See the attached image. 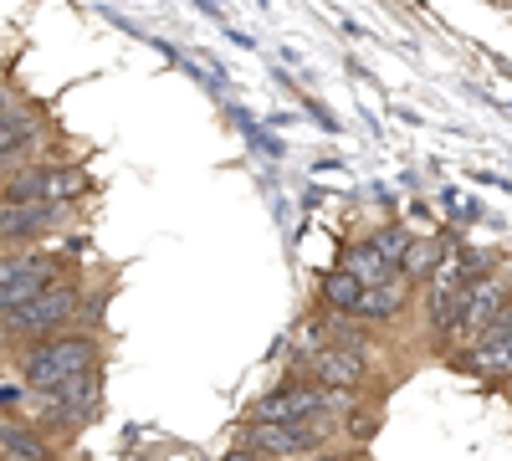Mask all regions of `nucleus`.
Segmentation results:
<instances>
[{
	"label": "nucleus",
	"mask_w": 512,
	"mask_h": 461,
	"mask_svg": "<svg viewBox=\"0 0 512 461\" xmlns=\"http://www.w3.org/2000/svg\"><path fill=\"white\" fill-rule=\"evenodd\" d=\"M333 426H338L333 415H318V421H303V426H246V431H241V446H251L262 461L318 456V451H328Z\"/></svg>",
	"instance_id": "obj_6"
},
{
	"label": "nucleus",
	"mask_w": 512,
	"mask_h": 461,
	"mask_svg": "<svg viewBox=\"0 0 512 461\" xmlns=\"http://www.w3.org/2000/svg\"><path fill=\"white\" fill-rule=\"evenodd\" d=\"M308 461H354V451H318V456H308Z\"/></svg>",
	"instance_id": "obj_19"
},
{
	"label": "nucleus",
	"mask_w": 512,
	"mask_h": 461,
	"mask_svg": "<svg viewBox=\"0 0 512 461\" xmlns=\"http://www.w3.org/2000/svg\"><path fill=\"white\" fill-rule=\"evenodd\" d=\"M82 195H88V170L82 164H26L0 190V200H26V205H72Z\"/></svg>",
	"instance_id": "obj_4"
},
{
	"label": "nucleus",
	"mask_w": 512,
	"mask_h": 461,
	"mask_svg": "<svg viewBox=\"0 0 512 461\" xmlns=\"http://www.w3.org/2000/svg\"><path fill=\"white\" fill-rule=\"evenodd\" d=\"M323 349H333V318H328V313H313V318L297 323V333L287 339V364H292L297 374H303Z\"/></svg>",
	"instance_id": "obj_12"
},
{
	"label": "nucleus",
	"mask_w": 512,
	"mask_h": 461,
	"mask_svg": "<svg viewBox=\"0 0 512 461\" xmlns=\"http://www.w3.org/2000/svg\"><path fill=\"white\" fill-rule=\"evenodd\" d=\"M456 251H461V246H456V236H425V241H415V246H410V257H405V267H400V272H405L415 287H425V282H431V277L456 257Z\"/></svg>",
	"instance_id": "obj_13"
},
{
	"label": "nucleus",
	"mask_w": 512,
	"mask_h": 461,
	"mask_svg": "<svg viewBox=\"0 0 512 461\" xmlns=\"http://www.w3.org/2000/svg\"><path fill=\"white\" fill-rule=\"evenodd\" d=\"M36 426H47V431H77V426H88L93 415L103 410V364L88 369V374H77L72 385L52 390V395H36Z\"/></svg>",
	"instance_id": "obj_5"
},
{
	"label": "nucleus",
	"mask_w": 512,
	"mask_h": 461,
	"mask_svg": "<svg viewBox=\"0 0 512 461\" xmlns=\"http://www.w3.org/2000/svg\"><path fill=\"white\" fill-rule=\"evenodd\" d=\"M62 277H67V267L52 251H16V257H0V318H11L16 308L41 298V292Z\"/></svg>",
	"instance_id": "obj_3"
},
{
	"label": "nucleus",
	"mask_w": 512,
	"mask_h": 461,
	"mask_svg": "<svg viewBox=\"0 0 512 461\" xmlns=\"http://www.w3.org/2000/svg\"><path fill=\"white\" fill-rule=\"evenodd\" d=\"M338 267H344V272H354L364 287H379V282H390V277H400L390 262H384L379 257V251H374V241L364 236V241H354V246H344V262H338Z\"/></svg>",
	"instance_id": "obj_15"
},
{
	"label": "nucleus",
	"mask_w": 512,
	"mask_h": 461,
	"mask_svg": "<svg viewBox=\"0 0 512 461\" xmlns=\"http://www.w3.org/2000/svg\"><path fill=\"white\" fill-rule=\"evenodd\" d=\"M0 451H6V461H57L52 436L26 421H0Z\"/></svg>",
	"instance_id": "obj_11"
},
{
	"label": "nucleus",
	"mask_w": 512,
	"mask_h": 461,
	"mask_svg": "<svg viewBox=\"0 0 512 461\" xmlns=\"http://www.w3.org/2000/svg\"><path fill=\"white\" fill-rule=\"evenodd\" d=\"M36 134H41V129H36V113H26V108H0V159L31 149Z\"/></svg>",
	"instance_id": "obj_16"
},
{
	"label": "nucleus",
	"mask_w": 512,
	"mask_h": 461,
	"mask_svg": "<svg viewBox=\"0 0 512 461\" xmlns=\"http://www.w3.org/2000/svg\"><path fill=\"white\" fill-rule=\"evenodd\" d=\"M103 364V344L98 333L77 328V333H57V339H41L31 349H21V385L31 395H52L62 385H72L77 374H88Z\"/></svg>",
	"instance_id": "obj_1"
},
{
	"label": "nucleus",
	"mask_w": 512,
	"mask_h": 461,
	"mask_svg": "<svg viewBox=\"0 0 512 461\" xmlns=\"http://www.w3.org/2000/svg\"><path fill=\"white\" fill-rule=\"evenodd\" d=\"M0 461H6V451H0Z\"/></svg>",
	"instance_id": "obj_20"
},
{
	"label": "nucleus",
	"mask_w": 512,
	"mask_h": 461,
	"mask_svg": "<svg viewBox=\"0 0 512 461\" xmlns=\"http://www.w3.org/2000/svg\"><path fill=\"white\" fill-rule=\"evenodd\" d=\"M72 216V205H26V200H0V246L6 241H41Z\"/></svg>",
	"instance_id": "obj_9"
},
{
	"label": "nucleus",
	"mask_w": 512,
	"mask_h": 461,
	"mask_svg": "<svg viewBox=\"0 0 512 461\" xmlns=\"http://www.w3.org/2000/svg\"><path fill=\"white\" fill-rule=\"evenodd\" d=\"M364 298H369V287H364L354 272H344V267H333V272H323V277H318V308H323V313L359 318Z\"/></svg>",
	"instance_id": "obj_10"
},
{
	"label": "nucleus",
	"mask_w": 512,
	"mask_h": 461,
	"mask_svg": "<svg viewBox=\"0 0 512 461\" xmlns=\"http://www.w3.org/2000/svg\"><path fill=\"white\" fill-rule=\"evenodd\" d=\"M410 292H415V282L405 272L390 277V282H379V287H369V298L359 308V323H390V318H400V308L410 303Z\"/></svg>",
	"instance_id": "obj_14"
},
{
	"label": "nucleus",
	"mask_w": 512,
	"mask_h": 461,
	"mask_svg": "<svg viewBox=\"0 0 512 461\" xmlns=\"http://www.w3.org/2000/svg\"><path fill=\"white\" fill-rule=\"evenodd\" d=\"M344 431H349V441H354V446H364V441L379 431V405H369V410H364V405H354V410H349V421H344Z\"/></svg>",
	"instance_id": "obj_18"
},
{
	"label": "nucleus",
	"mask_w": 512,
	"mask_h": 461,
	"mask_svg": "<svg viewBox=\"0 0 512 461\" xmlns=\"http://www.w3.org/2000/svg\"><path fill=\"white\" fill-rule=\"evenodd\" d=\"M507 308H512V287L507 282H497V277L466 282V303H461V323H456V354L472 349L477 339H487V333L502 323Z\"/></svg>",
	"instance_id": "obj_7"
},
{
	"label": "nucleus",
	"mask_w": 512,
	"mask_h": 461,
	"mask_svg": "<svg viewBox=\"0 0 512 461\" xmlns=\"http://www.w3.org/2000/svg\"><path fill=\"white\" fill-rule=\"evenodd\" d=\"M369 241H374V251L384 262H390L395 272L405 267V257H410V246H415V236L405 231V226H379V231H369Z\"/></svg>",
	"instance_id": "obj_17"
},
{
	"label": "nucleus",
	"mask_w": 512,
	"mask_h": 461,
	"mask_svg": "<svg viewBox=\"0 0 512 461\" xmlns=\"http://www.w3.org/2000/svg\"><path fill=\"white\" fill-rule=\"evenodd\" d=\"M82 318V277H62L52 282L41 298H31L26 308H16L11 318H0V339L11 344H41V339H57V328Z\"/></svg>",
	"instance_id": "obj_2"
},
{
	"label": "nucleus",
	"mask_w": 512,
	"mask_h": 461,
	"mask_svg": "<svg viewBox=\"0 0 512 461\" xmlns=\"http://www.w3.org/2000/svg\"><path fill=\"white\" fill-rule=\"evenodd\" d=\"M303 374H308L313 385H323V390L364 395V385H369V349H344V344H333V349H323Z\"/></svg>",
	"instance_id": "obj_8"
}]
</instances>
